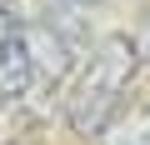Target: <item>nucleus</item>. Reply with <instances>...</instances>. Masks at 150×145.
Returning a JSON list of instances; mask_svg holds the SVG:
<instances>
[{
	"label": "nucleus",
	"mask_w": 150,
	"mask_h": 145,
	"mask_svg": "<svg viewBox=\"0 0 150 145\" xmlns=\"http://www.w3.org/2000/svg\"><path fill=\"white\" fill-rule=\"evenodd\" d=\"M100 135L105 145H150V105H120Z\"/></svg>",
	"instance_id": "nucleus-4"
},
{
	"label": "nucleus",
	"mask_w": 150,
	"mask_h": 145,
	"mask_svg": "<svg viewBox=\"0 0 150 145\" xmlns=\"http://www.w3.org/2000/svg\"><path fill=\"white\" fill-rule=\"evenodd\" d=\"M20 30V45H25V55H30V65H35V80H65L70 70H75V60H80V45H75L65 30H55L45 15L40 20H20L15 25Z\"/></svg>",
	"instance_id": "nucleus-2"
},
{
	"label": "nucleus",
	"mask_w": 150,
	"mask_h": 145,
	"mask_svg": "<svg viewBox=\"0 0 150 145\" xmlns=\"http://www.w3.org/2000/svg\"><path fill=\"white\" fill-rule=\"evenodd\" d=\"M50 5H65V10H80V15H90V10H100L105 0H50Z\"/></svg>",
	"instance_id": "nucleus-5"
},
{
	"label": "nucleus",
	"mask_w": 150,
	"mask_h": 145,
	"mask_svg": "<svg viewBox=\"0 0 150 145\" xmlns=\"http://www.w3.org/2000/svg\"><path fill=\"white\" fill-rule=\"evenodd\" d=\"M15 25H20V20H15ZM30 85H35V65H30V55H25V45H20V30H10L5 40H0V105L25 100Z\"/></svg>",
	"instance_id": "nucleus-3"
},
{
	"label": "nucleus",
	"mask_w": 150,
	"mask_h": 145,
	"mask_svg": "<svg viewBox=\"0 0 150 145\" xmlns=\"http://www.w3.org/2000/svg\"><path fill=\"white\" fill-rule=\"evenodd\" d=\"M0 5H10V0H0Z\"/></svg>",
	"instance_id": "nucleus-6"
},
{
	"label": "nucleus",
	"mask_w": 150,
	"mask_h": 145,
	"mask_svg": "<svg viewBox=\"0 0 150 145\" xmlns=\"http://www.w3.org/2000/svg\"><path fill=\"white\" fill-rule=\"evenodd\" d=\"M140 70V40L130 30H110L90 45L80 75L65 95V125L75 135H100L105 120L125 105V90Z\"/></svg>",
	"instance_id": "nucleus-1"
}]
</instances>
